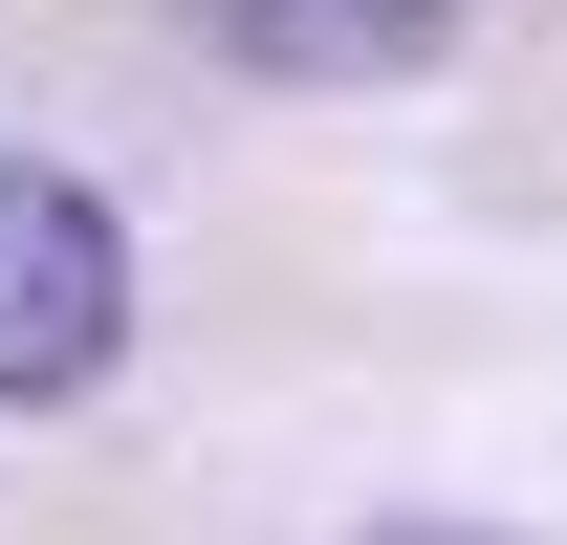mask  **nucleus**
<instances>
[{
    "label": "nucleus",
    "mask_w": 567,
    "mask_h": 545,
    "mask_svg": "<svg viewBox=\"0 0 567 545\" xmlns=\"http://www.w3.org/2000/svg\"><path fill=\"white\" fill-rule=\"evenodd\" d=\"M218 66H262V88H371V66H436V22L458 0H175Z\"/></svg>",
    "instance_id": "nucleus-2"
},
{
    "label": "nucleus",
    "mask_w": 567,
    "mask_h": 545,
    "mask_svg": "<svg viewBox=\"0 0 567 545\" xmlns=\"http://www.w3.org/2000/svg\"><path fill=\"white\" fill-rule=\"evenodd\" d=\"M371 545H502V524H371Z\"/></svg>",
    "instance_id": "nucleus-3"
},
{
    "label": "nucleus",
    "mask_w": 567,
    "mask_h": 545,
    "mask_svg": "<svg viewBox=\"0 0 567 545\" xmlns=\"http://www.w3.org/2000/svg\"><path fill=\"white\" fill-rule=\"evenodd\" d=\"M110 349H132V240H110V197L44 175V153H0V414H66Z\"/></svg>",
    "instance_id": "nucleus-1"
}]
</instances>
